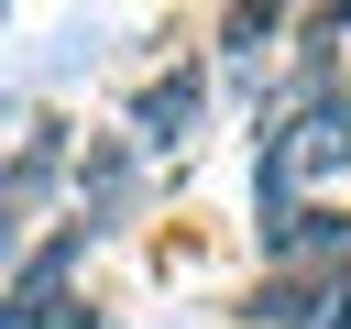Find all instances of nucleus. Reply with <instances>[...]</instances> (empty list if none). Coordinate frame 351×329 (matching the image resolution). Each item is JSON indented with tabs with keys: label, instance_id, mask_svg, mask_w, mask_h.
Listing matches in <instances>:
<instances>
[{
	"label": "nucleus",
	"instance_id": "obj_1",
	"mask_svg": "<svg viewBox=\"0 0 351 329\" xmlns=\"http://www.w3.org/2000/svg\"><path fill=\"white\" fill-rule=\"evenodd\" d=\"M197 99H208V77H197V66H176V77H154V88L132 99V132H143L154 154H176V143L197 132Z\"/></svg>",
	"mask_w": 351,
	"mask_h": 329
},
{
	"label": "nucleus",
	"instance_id": "obj_2",
	"mask_svg": "<svg viewBox=\"0 0 351 329\" xmlns=\"http://www.w3.org/2000/svg\"><path fill=\"white\" fill-rule=\"evenodd\" d=\"M318 252H351V208H340V197H307L285 230H263V263H274V274H296V263H318Z\"/></svg>",
	"mask_w": 351,
	"mask_h": 329
},
{
	"label": "nucleus",
	"instance_id": "obj_3",
	"mask_svg": "<svg viewBox=\"0 0 351 329\" xmlns=\"http://www.w3.org/2000/svg\"><path fill=\"white\" fill-rule=\"evenodd\" d=\"M121 208H132V143H110V132H99V143H88V164H77V219H88V230H110Z\"/></svg>",
	"mask_w": 351,
	"mask_h": 329
},
{
	"label": "nucleus",
	"instance_id": "obj_4",
	"mask_svg": "<svg viewBox=\"0 0 351 329\" xmlns=\"http://www.w3.org/2000/svg\"><path fill=\"white\" fill-rule=\"evenodd\" d=\"M318 329H351V263L329 274V296H318Z\"/></svg>",
	"mask_w": 351,
	"mask_h": 329
},
{
	"label": "nucleus",
	"instance_id": "obj_5",
	"mask_svg": "<svg viewBox=\"0 0 351 329\" xmlns=\"http://www.w3.org/2000/svg\"><path fill=\"white\" fill-rule=\"evenodd\" d=\"M0 263H11V197H0Z\"/></svg>",
	"mask_w": 351,
	"mask_h": 329
}]
</instances>
